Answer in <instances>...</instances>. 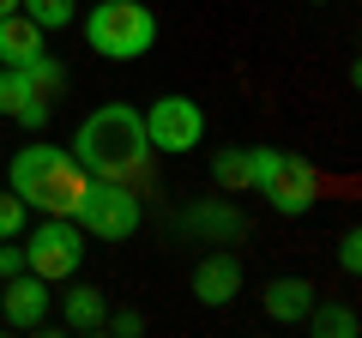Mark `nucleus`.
<instances>
[{
    "instance_id": "nucleus-23",
    "label": "nucleus",
    "mask_w": 362,
    "mask_h": 338,
    "mask_svg": "<svg viewBox=\"0 0 362 338\" xmlns=\"http://www.w3.org/2000/svg\"><path fill=\"white\" fill-rule=\"evenodd\" d=\"M308 6H332V0H308Z\"/></svg>"
},
{
    "instance_id": "nucleus-21",
    "label": "nucleus",
    "mask_w": 362,
    "mask_h": 338,
    "mask_svg": "<svg viewBox=\"0 0 362 338\" xmlns=\"http://www.w3.org/2000/svg\"><path fill=\"white\" fill-rule=\"evenodd\" d=\"M25 272V247H0V278Z\"/></svg>"
},
{
    "instance_id": "nucleus-8",
    "label": "nucleus",
    "mask_w": 362,
    "mask_h": 338,
    "mask_svg": "<svg viewBox=\"0 0 362 338\" xmlns=\"http://www.w3.org/2000/svg\"><path fill=\"white\" fill-rule=\"evenodd\" d=\"M49 278H37V272H13L6 278V290H0V320L6 326H18V332H37L42 320H49Z\"/></svg>"
},
{
    "instance_id": "nucleus-20",
    "label": "nucleus",
    "mask_w": 362,
    "mask_h": 338,
    "mask_svg": "<svg viewBox=\"0 0 362 338\" xmlns=\"http://www.w3.org/2000/svg\"><path fill=\"white\" fill-rule=\"evenodd\" d=\"M103 332L133 338V332H145V314H139V308H133V314H103Z\"/></svg>"
},
{
    "instance_id": "nucleus-9",
    "label": "nucleus",
    "mask_w": 362,
    "mask_h": 338,
    "mask_svg": "<svg viewBox=\"0 0 362 338\" xmlns=\"http://www.w3.org/2000/svg\"><path fill=\"white\" fill-rule=\"evenodd\" d=\"M194 296L206 302V308H223V302L242 296V260H235L230 247H211L206 260L194 266Z\"/></svg>"
},
{
    "instance_id": "nucleus-16",
    "label": "nucleus",
    "mask_w": 362,
    "mask_h": 338,
    "mask_svg": "<svg viewBox=\"0 0 362 338\" xmlns=\"http://www.w3.org/2000/svg\"><path fill=\"white\" fill-rule=\"evenodd\" d=\"M18 13L30 25H42V30H66L78 18V0H18Z\"/></svg>"
},
{
    "instance_id": "nucleus-17",
    "label": "nucleus",
    "mask_w": 362,
    "mask_h": 338,
    "mask_svg": "<svg viewBox=\"0 0 362 338\" xmlns=\"http://www.w3.org/2000/svg\"><path fill=\"white\" fill-rule=\"evenodd\" d=\"M308 326H314L320 338H350V332H356V308H320V302H314V308H308Z\"/></svg>"
},
{
    "instance_id": "nucleus-2",
    "label": "nucleus",
    "mask_w": 362,
    "mask_h": 338,
    "mask_svg": "<svg viewBox=\"0 0 362 338\" xmlns=\"http://www.w3.org/2000/svg\"><path fill=\"white\" fill-rule=\"evenodd\" d=\"M6 182H13V194L25 199V206L49 211V218H73L78 199H85V187H90V175L73 163V151H61V145H49V139H30L25 151L13 157Z\"/></svg>"
},
{
    "instance_id": "nucleus-12",
    "label": "nucleus",
    "mask_w": 362,
    "mask_h": 338,
    "mask_svg": "<svg viewBox=\"0 0 362 338\" xmlns=\"http://www.w3.org/2000/svg\"><path fill=\"white\" fill-rule=\"evenodd\" d=\"M314 284L308 278H272L266 284V314L272 320H308V308H314Z\"/></svg>"
},
{
    "instance_id": "nucleus-22",
    "label": "nucleus",
    "mask_w": 362,
    "mask_h": 338,
    "mask_svg": "<svg viewBox=\"0 0 362 338\" xmlns=\"http://www.w3.org/2000/svg\"><path fill=\"white\" fill-rule=\"evenodd\" d=\"M6 13H18V0H0V18H6Z\"/></svg>"
},
{
    "instance_id": "nucleus-14",
    "label": "nucleus",
    "mask_w": 362,
    "mask_h": 338,
    "mask_svg": "<svg viewBox=\"0 0 362 338\" xmlns=\"http://www.w3.org/2000/svg\"><path fill=\"white\" fill-rule=\"evenodd\" d=\"M61 320L73 326V332H103V296H97L90 284L66 290V302H61Z\"/></svg>"
},
{
    "instance_id": "nucleus-3",
    "label": "nucleus",
    "mask_w": 362,
    "mask_h": 338,
    "mask_svg": "<svg viewBox=\"0 0 362 338\" xmlns=\"http://www.w3.org/2000/svg\"><path fill=\"white\" fill-rule=\"evenodd\" d=\"M85 42L103 61H139L157 42V13L139 0H97L85 13Z\"/></svg>"
},
{
    "instance_id": "nucleus-1",
    "label": "nucleus",
    "mask_w": 362,
    "mask_h": 338,
    "mask_svg": "<svg viewBox=\"0 0 362 338\" xmlns=\"http://www.w3.org/2000/svg\"><path fill=\"white\" fill-rule=\"evenodd\" d=\"M145 157H151V139H145V115L133 103H97L73 133V163L97 182H127Z\"/></svg>"
},
{
    "instance_id": "nucleus-19",
    "label": "nucleus",
    "mask_w": 362,
    "mask_h": 338,
    "mask_svg": "<svg viewBox=\"0 0 362 338\" xmlns=\"http://www.w3.org/2000/svg\"><path fill=\"white\" fill-rule=\"evenodd\" d=\"M338 266H344V272H362V235L356 230L338 235Z\"/></svg>"
},
{
    "instance_id": "nucleus-11",
    "label": "nucleus",
    "mask_w": 362,
    "mask_h": 338,
    "mask_svg": "<svg viewBox=\"0 0 362 338\" xmlns=\"http://www.w3.org/2000/svg\"><path fill=\"white\" fill-rule=\"evenodd\" d=\"M49 30L42 25H30L25 13H6L0 18V66H30V61H42L49 54Z\"/></svg>"
},
{
    "instance_id": "nucleus-10",
    "label": "nucleus",
    "mask_w": 362,
    "mask_h": 338,
    "mask_svg": "<svg viewBox=\"0 0 362 338\" xmlns=\"http://www.w3.org/2000/svg\"><path fill=\"white\" fill-rule=\"evenodd\" d=\"M181 230H187V235H206L211 247H230L235 235H242V211H235L230 199H199V206L181 211Z\"/></svg>"
},
{
    "instance_id": "nucleus-5",
    "label": "nucleus",
    "mask_w": 362,
    "mask_h": 338,
    "mask_svg": "<svg viewBox=\"0 0 362 338\" xmlns=\"http://www.w3.org/2000/svg\"><path fill=\"white\" fill-rule=\"evenodd\" d=\"M139 218H145V206L133 199V187L127 182H97V175H90L85 199H78V211H73V223L85 235H97V242H127V235L139 230Z\"/></svg>"
},
{
    "instance_id": "nucleus-6",
    "label": "nucleus",
    "mask_w": 362,
    "mask_h": 338,
    "mask_svg": "<svg viewBox=\"0 0 362 338\" xmlns=\"http://www.w3.org/2000/svg\"><path fill=\"white\" fill-rule=\"evenodd\" d=\"M78 266H85V230H78L73 218L37 223V235L25 242V272L49 278V284H66Z\"/></svg>"
},
{
    "instance_id": "nucleus-15",
    "label": "nucleus",
    "mask_w": 362,
    "mask_h": 338,
    "mask_svg": "<svg viewBox=\"0 0 362 338\" xmlns=\"http://www.w3.org/2000/svg\"><path fill=\"white\" fill-rule=\"evenodd\" d=\"M25 103H49V97H37L25 66H0V115H18Z\"/></svg>"
},
{
    "instance_id": "nucleus-4",
    "label": "nucleus",
    "mask_w": 362,
    "mask_h": 338,
    "mask_svg": "<svg viewBox=\"0 0 362 338\" xmlns=\"http://www.w3.org/2000/svg\"><path fill=\"white\" fill-rule=\"evenodd\" d=\"M254 194L266 199L278 218H302V211H314V199H320V175H314V163H302V157H290V151L254 145Z\"/></svg>"
},
{
    "instance_id": "nucleus-18",
    "label": "nucleus",
    "mask_w": 362,
    "mask_h": 338,
    "mask_svg": "<svg viewBox=\"0 0 362 338\" xmlns=\"http://www.w3.org/2000/svg\"><path fill=\"white\" fill-rule=\"evenodd\" d=\"M25 199L13 194V187H6V194H0V242H18V235H25Z\"/></svg>"
},
{
    "instance_id": "nucleus-7",
    "label": "nucleus",
    "mask_w": 362,
    "mask_h": 338,
    "mask_svg": "<svg viewBox=\"0 0 362 338\" xmlns=\"http://www.w3.org/2000/svg\"><path fill=\"white\" fill-rule=\"evenodd\" d=\"M145 115V139H151V151H194L199 139H206V109L194 103V97H181V91H169V97H157L151 109H139Z\"/></svg>"
},
{
    "instance_id": "nucleus-13",
    "label": "nucleus",
    "mask_w": 362,
    "mask_h": 338,
    "mask_svg": "<svg viewBox=\"0 0 362 338\" xmlns=\"http://www.w3.org/2000/svg\"><path fill=\"white\" fill-rule=\"evenodd\" d=\"M211 182L230 187V194H254V145H230V151H211Z\"/></svg>"
}]
</instances>
